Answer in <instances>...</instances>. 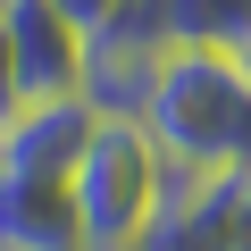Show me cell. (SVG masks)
Instances as JSON below:
<instances>
[{
	"mask_svg": "<svg viewBox=\"0 0 251 251\" xmlns=\"http://www.w3.org/2000/svg\"><path fill=\"white\" fill-rule=\"evenodd\" d=\"M143 0H59V17H75L84 34H100V25H117V17H134Z\"/></svg>",
	"mask_w": 251,
	"mask_h": 251,
	"instance_id": "10",
	"label": "cell"
},
{
	"mask_svg": "<svg viewBox=\"0 0 251 251\" xmlns=\"http://www.w3.org/2000/svg\"><path fill=\"white\" fill-rule=\"evenodd\" d=\"M92 126H100V109H92L84 92L25 100V109H17V126L0 134V176H42V184H67V176H75V159H84V143H92Z\"/></svg>",
	"mask_w": 251,
	"mask_h": 251,
	"instance_id": "4",
	"label": "cell"
},
{
	"mask_svg": "<svg viewBox=\"0 0 251 251\" xmlns=\"http://www.w3.org/2000/svg\"><path fill=\"white\" fill-rule=\"evenodd\" d=\"M226 184L234 176H176L134 251H226Z\"/></svg>",
	"mask_w": 251,
	"mask_h": 251,
	"instance_id": "7",
	"label": "cell"
},
{
	"mask_svg": "<svg viewBox=\"0 0 251 251\" xmlns=\"http://www.w3.org/2000/svg\"><path fill=\"white\" fill-rule=\"evenodd\" d=\"M168 184H176V168L143 134V117H100L92 143H84V159H75V176H67L84 251H134V234L159 218Z\"/></svg>",
	"mask_w": 251,
	"mask_h": 251,
	"instance_id": "2",
	"label": "cell"
},
{
	"mask_svg": "<svg viewBox=\"0 0 251 251\" xmlns=\"http://www.w3.org/2000/svg\"><path fill=\"white\" fill-rule=\"evenodd\" d=\"M226 59H234V67H243V84H251V34H243V42H234Z\"/></svg>",
	"mask_w": 251,
	"mask_h": 251,
	"instance_id": "11",
	"label": "cell"
},
{
	"mask_svg": "<svg viewBox=\"0 0 251 251\" xmlns=\"http://www.w3.org/2000/svg\"><path fill=\"white\" fill-rule=\"evenodd\" d=\"M159 59H168V42H159V25L143 9L117 17V25H100L92 50H84V100L100 117H143V100L159 84Z\"/></svg>",
	"mask_w": 251,
	"mask_h": 251,
	"instance_id": "5",
	"label": "cell"
},
{
	"mask_svg": "<svg viewBox=\"0 0 251 251\" xmlns=\"http://www.w3.org/2000/svg\"><path fill=\"white\" fill-rule=\"evenodd\" d=\"M143 134L176 176H243L251 168V84L226 50H168L143 100Z\"/></svg>",
	"mask_w": 251,
	"mask_h": 251,
	"instance_id": "1",
	"label": "cell"
},
{
	"mask_svg": "<svg viewBox=\"0 0 251 251\" xmlns=\"http://www.w3.org/2000/svg\"><path fill=\"white\" fill-rule=\"evenodd\" d=\"M9 9H17V0H0V17H9Z\"/></svg>",
	"mask_w": 251,
	"mask_h": 251,
	"instance_id": "12",
	"label": "cell"
},
{
	"mask_svg": "<svg viewBox=\"0 0 251 251\" xmlns=\"http://www.w3.org/2000/svg\"><path fill=\"white\" fill-rule=\"evenodd\" d=\"M0 50H9L25 100H59V92H84V50H92V34H84L75 17H59V0H17V9L0 17Z\"/></svg>",
	"mask_w": 251,
	"mask_h": 251,
	"instance_id": "3",
	"label": "cell"
},
{
	"mask_svg": "<svg viewBox=\"0 0 251 251\" xmlns=\"http://www.w3.org/2000/svg\"><path fill=\"white\" fill-rule=\"evenodd\" d=\"M226 251H251V168L226 184Z\"/></svg>",
	"mask_w": 251,
	"mask_h": 251,
	"instance_id": "9",
	"label": "cell"
},
{
	"mask_svg": "<svg viewBox=\"0 0 251 251\" xmlns=\"http://www.w3.org/2000/svg\"><path fill=\"white\" fill-rule=\"evenodd\" d=\"M0 251H84L67 184L42 176H0Z\"/></svg>",
	"mask_w": 251,
	"mask_h": 251,
	"instance_id": "6",
	"label": "cell"
},
{
	"mask_svg": "<svg viewBox=\"0 0 251 251\" xmlns=\"http://www.w3.org/2000/svg\"><path fill=\"white\" fill-rule=\"evenodd\" d=\"M168 50H234L251 34V0H143Z\"/></svg>",
	"mask_w": 251,
	"mask_h": 251,
	"instance_id": "8",
	"label": "cell"
}]
</instances>
